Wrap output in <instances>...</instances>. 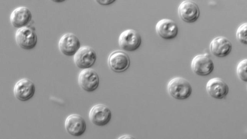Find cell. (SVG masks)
Wrapping results in <instances>:
<instances>
[{"mask_svg": "<svg viewBox=\"0 0 247 139\" xmlns=\"http://www.w3.org/2000/svg\"><path fill=\"white\" fill-rule=\"evenodd\" d=\"M167 90L171 97L178 100L188 98L192 91L191 85L189 81L180 76L173 77L169 81L167 85Z\"/></svg>", "mask_w": 247, "mask_h": 139, "instance_id": "6da1fadb", "label": "cell"}, {"mask_svg": "<svg viewBox=\"0 0 247 139\" xmlns=\"http://www.w3.org/2000/svg\"><path fill=\"white\" fill-rule=\"evenodd\" d=\"M156 30L158 34L162 38L167 40L175 38L178 32V28L176 23L171 19H164L157 23Z\"/></svg>", "mask_w": 247, "mask_h": 139, "instance_id": "5bb4252c", "label": "cell"}, {"mask_svg": "<svg viewBox=\"0 0 247 139\" xmlns=\"http://www.w3.org/2000/svg\"><path fill=\"white\" fill-rule=\"evenodd\" d=\"M65 127L67 131L74 136H79L85 132L86 124L83 118L77 114H71L66 118Z\"/></svg>", "mask_w": 247, "mask_h": 139, "instance_id": "4fadbf2b", "label": "cell"}, {"mask_svg": "<svg viewBox=\"0 0 247 139\" xmlns=\"http://www.w3.org/2000/svg\"><path fill=\"white\" fill-rule=\"evenodd\" d=\"M35 91V86L33 82L28 78H23L15 84L14 93L16 98L24 101L31 98L34 94Z\"/></svg>", "mask_w": 247, "mask_h": 139, "instance_id": "30bf717a", "label": "cell"}, {"mask_svg": "<svg viewBox=\"0 0 247 139\" xmlns=\"http://www.w3.org/2000/svg\"><path fill=\"white\" fill-rule=\"evenodd\" d=\"M179 16L183 21L191 23L196 21L199 18L200 11L197 4L189 0H185L180 5L178 9Z\"/></svg>", "mask_w": 247, "mask_h": 139, "instance_id": "8fae6325", "label": "cell"}, {"mask_svg": "<svg viewBox=\"0 0 247 139\" xmlns=\"http://www.w3.org/2000/svg\"><path fill=\"white\" fill-rule=\"evenodd\" d=\"M134 137L132 136L129 134H125L120 136L118 139H134Z\"/></svg>", "mask_w": 247, "mask_h": 139, "instance_id": "ffe728a7", "label": "cell"}, {"mask_svg": "<svg viewBox=\"0 0 247 139\" xmlns=\"http://www.w3.org/2000/svg\"><path fill=\"white\" fill-rule=\"evenodd\" d=\"M58 46L60 52L68 56H74L81 47L80 42L78 38L71 33H66L61 37Z\"/></svg>", "mask_w": 247, "mask_h": 139, "instance_id": "8992f818", "label": "cell"}, {"mask_svg": "<svg viewBox=\"0 0 247 139\" xmlns=\"http://www.w3.org/2000/svg\"><path fill=\"white\" fill-rule=\"evenodd\" d=\"M91 121L94 124L98 126H103L108 124L112 117L111 111L106 105L99 104L93 106L89 115Z\"/></svg>", "mask_w": 247, "mask_h": 139, "instance_id": "ba28073f", "label": "cell"}, {"mask_svg": "<svg viewBox=\"0 0 247 139\" xmlns=\"http://www.w3.org/2000/svg\"><path fill=\"white\" fill-rule=\"evenodd\" d=\"M207 91L212 97L217 99L225 97L229 91L227 83L221 78L214 77L207 82L206 86Z\"/></svg>", "mask_w": 247, "mask_h": 139, "instance_id": "7c38bea8", "label": "cell"}, {"mask_svg": "<svg viewBox=\"0 0 247 139\" xmlns=\"http://www.w3.org/2000/svg\"><path fill=\"white\" fill-rule=\"evenodd\" d=\"M108 62L109 66L112 70L120 73L125 71L129 68L130 60L129 56L125 52L117 50L110 53Z\"/></svg>", "mask_w": 247, "mask_h": 139, "instance_id": "9c48e42d", "label": "cell"}, {"mask_svg": "<svg viewBox=\"0 0 247 139\" xmlns=\"http://www.w3.org/2000/svg\"><path fill=\"white\" fill-rule=\"evenodd\" d=\"M96 2L98 4L103 6L108 5L113 3L115 0H96Z\"/></svg>", "mask_w": 247, "mask_h": 139, "instance_id": "d6986e66", "label": "cell"}, {"mask_svg": "<svg viewBox=\"0 0 247 139\" xmlns=\"http://www.w3.org/2000/svg\"><path fill=\"white\" fill-rule=\"evenodd\" d=\"M232 45L230 41L223 36H218L211 41L209 49L211 53L219 57H225L231 52Z\"/></svg>", "mask_w": 247, "mask_h": 139, "instance_id": "9a60e30c", "label": "cell"}, {"mask_svg": "<svg viewBox=\"0 0 247 139\" xmlns=\"http://www.w3.org/2000/svg\"><path fill=\"white\" fill-rule=\"evenodd\" d=\"M78 81L81 87L89 92L96 90L99 83V77L97 73L91 68L82 69L79 74Z\"/></svg>", "mask_w": 247, "mask_h": 139, "instance_id": "52a82bcc", "label": "cell"}, {"mask_svg": "<svg viewBox=\"0 0 247 139\" xmlns=\"http://www.w3.org/2000/svg\"><path fill=\"white\" fill-rule=\"evenodd\" d=\"M53 1H54V2H56L58 3H61V2H64L65 1V0H53Z\"/></svg>", "mask_w": 247, "mask_h": 139, "instance_id": "44dd1931", "label": "cell"}, {"mask_svg": "<svg viewBox=\"0 0 247 139\" xmlns=\"http://www.w3.org/2000/svg\"><path fill=\"white\" fill-rule=\"evenodd\" d=\"M236 36L238 40L241 43L247 44V24L245 23L238 28L236 32Z\"/></svg>", "mask_w": 247, "mask_h": 139, "instance_id": "ac0fdd59", "label": "cell"}, {"mask_svg": "<svg viewBox=\"0 0 247 139\" xmlns=\"http://www.w3.org/2000/svg\"><path fill=\"white\" fill-rule=\"evenodd\" d=\"M236 73L239 79L243 81H247V60L244 59L238 64L236 68Z\"/></svg>", "mask_w": 247, "mask_h": 139, "instance_id": "e0dca14e", "label": "cell"}, {"mask_svg": "<svg viewBox=\"0 0 247 139\" xmlns=\"http://www.w3.org/2000/svg\"><path fill=\"white\" fill-rule=\"evenodd\" d=\"M191 67L196 74L205 76L209 75L212 72L214 65L209 54L205 53L195 56L191 61Z\"/></svg>", "mask_w": 247, "mask_h": 139, "instance_id": "277c9868", "label": "cell"}, {"mask_svg": "<svg viewBox=\"0 0 247 139\" xmlns=\"http://www.w3.org/2000/svg\"><path fill=\"white\" fill-rule=\"evenodd\" d=\"M31 12L27 7H20L14 9L10 15V20L12 25L18 29L27 26L31 21Z\"/></svg>", "mask_w": 247, "mask_h": 139, "instance_id": "2e32d148", "label": "cell"}, {"mask_svg": "<svg viewBox=\"0 0 247 139\" xmlns=\"http://www.w3.org/2000/svg\"><path fill=\"white\" fill-rule=\"evenodd\" d=\"M141 42V38L139 33L132 29L123 31L120 34L118 39V44L120 48L128 52H133L138 49Z\"/></svg>", "mask_w": 247, "mask_h": 139, "instance_id": "3957f363", "label": "cell"}, {"mask_svg": "<svg viewBox=\"0 0 247 139\" xmlns=\"http://www.w3.org/2000/svg\"><path fill=\"white\" fill-rule=\"evenodd\" d=\"M15 37L19 46L25 50L33 49L37 42V37L35 29L29 26L18 29L16 32Z\"/></svg>", "mask_w": 247, "mask_h": 139, "instance_id": "7a4b0ae2", "label": "cell"}, {"mask_svg": "<svg viewBox=\"0 0 247 139\" xmlns=\"http://www.w3.org/2000/svg\"><path fill=\"white\" fill-rule=\"evenodd\" d=\"M73 56L75 65L82 69L91 68L94 64L97 58L96 54L94 49L87 46L81 47Z\"/></svg>", "mask_w": 247, "mask_h": 139, "instance_id": "5b68a950", "label": "cell"}]
</instances>
